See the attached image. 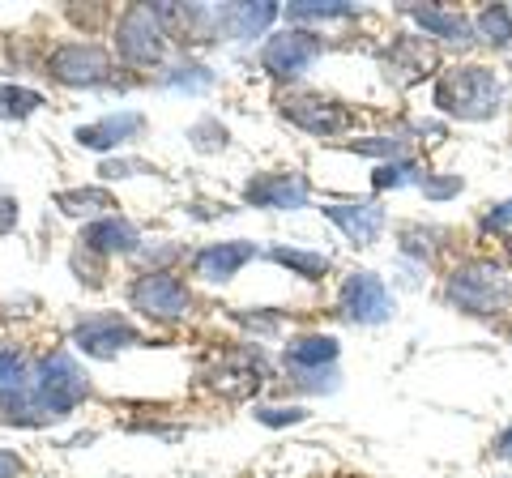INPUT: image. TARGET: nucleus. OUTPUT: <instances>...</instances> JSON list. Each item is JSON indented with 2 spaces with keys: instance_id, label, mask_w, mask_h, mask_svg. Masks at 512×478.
<instances>
[{
  "instance_id": "obj_23",
  "label": "nucleus",
  "mask_w": 512,
  "mask_h": 478,
  "mask_svg": "<svg viewBox=\"0 0 512 478\" xmlns=\"http://www.w3.org/2000/svg\"><path fill=\"white\" fill-rule=\"evenodd\" d=\"M56 210L69 218H99L107 210H116V197H111L107 188H73V193L56 197Z\"/></svg>"
},
{
  "instance_id": "obj_29",
  "label": "nucleus",
  "mask_w": 512,
  "mask_h": 478,
  "mask_svg": "<svg viewBox=\"0 0 512 478\" xmlns=\"http://www.w3.org/2000/svg\"><path fill=\"white\" fill-rule=\"evenodd\" d=\"M346 150L376 154V158H402L406 154V141L402 137H363V141H346Z\"/></svg>"
},
{
  "instance_id": "obj_19",
  "label": "nucleus",
  "mask_w": 512,
  "mask_h": 478,
  "mask_svg": "<svg viewBox=\"0 0 512 478\" xmlns=\"http://www.w3.org/2000/svg\"><path fill=\"white\" fill-rule=\"evenodd\" d=\"M141 244V235L133 222H124V218H99V222H90V227L82 231V248L86 252H137Z\"/></svg>"
},
{
  "instance_id": "obj_5",
  "label": "nucleus",
  "mask_w": 512,
  "mask_h": 478,
  "mask_svg": "<svg viewBox=\"0 0 512 478\" xmlns=\"http://www.w3.org/2000/svg\"><path fill=\"white\" fill-rule=\"evenodd\" d=\"M128 304H133L141 316H150V321H180V316H188V308H192V295L175 274L154 269V274H141L133 286H128Z\"/></svg>"
},
{
  "instance_id": "obj_4",
  "label": "nucleus",
  "mask_w": 512,
  "mask_h": 478,
  "mask_svg": "<svg viewBox=\"0 0 512 478\" xmlns=\"http://www.w3.org/2000/svg\"><path fill=\"white\" fill-rule=\"evenodd\" d=\"M116 52H120V60H128V65H137V69H154L158 60L167 56V30L158 22L154 5H133L120 13Z\"/></svg>"
},
{
  "instance_id": "obj_34",
  "label": "nucleus",
  "mask_w": 512,
  "mask_h": 478,
  "mask_svg": "<svg viewBox=\"0 0 512 478\" xmlns=\"http://www.w3.org/2000/svg\"><path fill=\"white\" fill-rule=\"evenodd\" d=\"M192 141H197V150H218V146H227V129L218 120H201L192 129Z\"/></svg>"
},
{
  "instance_id": "obj_11",
  "label": "nucleus",
  "mask_w": 512,
  "mask_h": 478,
  "mask_svg": "<svg viewBox=\"0 0 512 478\" xmlns=\"http://www.w3.org/2000/svg\"><path fill=\"white\" fill-rule=\"evenodd\" d=\"M440 69V52H436V43H427L419 35H397L389 43V52H384V73H389V82L393 86H419L427 82L431 73Z\"/></svg>"
},
{
  "instance_id": "obj_14",
  "label": "nucleus",
  "mask_w": 512,
  "mask_h": 478,
  "mask_svg": "<svg viewBox=\"0 0 512 478\" xmlns=\"http://www.w3.org/2000/svg\"><path fill=\"white\" fill-rule=\"evenodd\" d=\"M252 257H256V244H248V239L210 244V248H201L197 257H192V274L205 278V282H227V278H235Z\"/></svg>"
},
{
  "instance_id": "obj_3",
  "label": "nucleus",
  "mask_w": 512,
  "mask_h": 478,
  "mask_svg": "<svg viewBox=\"0 0 512 478\" xmlns=\"http://www.w3.org/2000/svg\"><path fill=\"white\" fill-rule=\"evenodd\" d=\"M30 393H35V397H39V406L60 423L73 406H82L86 397H90V380H86L82 368H77V359L69 355V350H52V355L39 363Z\"/></svg>"
},
{
  "instance_id": "obj_38",
  "label": "nucleus",
  "mask_w": 512,
  "mask_h": 478,
  "mask_svg": "<svg viewBox=\"0 0 512 478\" xmlns=\"http://www.w3.org/2000/svg\"><path fill=\"white\" fill-rule=\"evenodd\" d=\"M18 474H26V461L18 453L0 449V478H18Z\"/></svg>"
},
{
  "instance_id": "obj_15",
  "label": "nucleus",
  "mask_w": 512,
  "mask_h": 478,
  "mask_svg": "<svg viewBox=\"0 0 512 478\" xmlns=\"http://www.w3.org/2000/svg\"><path fill=\"white\" fill-rule=\"evenodd\" d=\"M141 129H146V116H141V111H111V116L77 129V146H86V150H116V146H124V141H133Z\"/></svg>"
},
{
  "instance_id": "obj_37",
  "label": "nucleus",
  "mask_w": 512,
  "mask_h": 478,
  "mask_svg": "<svg viewBox=\"0 0 512 478\" xmlns=\"http://www.w3.org/2000/svg\"><path fill=\"white\" fill-rule=\"evenodd\" d=\"M13 227H18V201L0 197V235H9Z\"/></svg>"
},
{
  "instance_id": "obj_35",
  "label": "nucleus",
  "mask_w": 512,
  "mask_h": 478,
  "mask_svg": "<svg viewBox=\"0 0 512 478\" xmlns=\"http://www.w3.org/2000/svg\"><path fill=\"white\" fill-rule=\"evenodd\" d=\"M508 222H512V197H508V201L487 205V214H483V231H504Z\"/></svg>"
},
{
  "instance_id": "obj_40",
  "label": "nucleus",
  "mask_w": 512,
  "mask_h": 478,
  "mask_svg": "<svg viewBox=\"0 0 512 478\" xmlns=\"http://www.w3.org/2000/svg\"><path fill=\"white\" fill-rule=\"evenodd\" d=\"M504 257H508V261H512V235H508V239H504Z\"/></svg>"
},
{
  "instance_id": "obj_24",
  "label": "nucleus",
  "mask_w": 512,
  "mask_h": 478,
  "mask_svg": "<svg viewBox=\"0 0 512 478\" xmlns=\"http://www.w3.org/2000/svg\"><path fill=\"white\" fill-rule=\"evenodd\" d=\"M474 35L487 47H495V52H508L512 47V5H487L474 18Z\"/></svg>"
},
{
  "instance_id": "obj_2",
  "label": "nucleus",
  "mask_w": 512,
  "mask_h": 478,
  "mask_svg": "<svg viewBox=\"0 0 512 478\" xmlns=\"http://www.w3.org/2000/svg\"><path fill=\"white\" fill-rule=\"evenodd\" d=\"M444 299L457 312L491 321V316H504L512 308V282L495 261H461L444 282Z\"/></svg>"
},
{
  "instance_id": "obj_7",
  "label": "nucleus",
  "mask_w": 512,
  "mask_h": 478,
  "mask_svg": "<svg viewBox=\"0 0 512 478\" xmlns=\"http://www.w3.org/2000/svg\"><path fill=\"white\" fill-rule=\"evenodd\" d=\"M338 308L346 321H355V325H384L393 316V295L380 274L355 269V274H346L342 291H338Z\"/></svg>"
},
{
  "instance_id": "obj_25",
  "label": "nucleus",
  "mask_w": 512,
  "mask_h": 478,
  "mask_svg": "<svg viewBox=\"0 0 512 478\" xmlns=\"http://www.w3.org/2000/svg\"><path fill=\"white\" fill-rule=\"evenodd\" d=\"M406 184H423V167L410 163V158H397V163H384L372 175L376 193H389V188H406Z\"/></svg>"
},
{
  "instance_id": "obj_30",
  "label": "nucleus",
  "mask_w": 512,
  "mask_h": 478,
  "mask_svg": "<svg viewBox=\"0 0 512 478\" xmlns=\"http://www.w3.org/2000/svg\"><path fill=\"white\" fill-rule=\"evenodd\" d=\"M436 231H427V227H402V252L406 257H419V261H431L436 257Z\"/></svg>"
},
{
  "instance_id": "obj_36",
  "label": "nucleus",
  "mask_w": 512,
  "mask_h": 478,
  "mask_svg": "<svg viewBox=\"0 0 512 478\" xmlns=\"http://www.w3.org/2000/svg\"><path fill=\"white\" fill-rule=\"evenodd\" d=\"M133 171L154 175V167L150 163H137V158H124V163H103L99 167V175H107V180H120V175H133Z\"/></svg>"
},
{
  "instance_id": "obj_22",
  "label": "nucleus",
  "mask_w": 512,
  "mask_h": 478,
  "mask_svg": "<svg viewBox=\"0 0 512 478\" xmlns=\"http://www.w3.org/2000/svg\"><path fill=\"white\" fill-rule=\"evenodd\" d=\"M269 257H274L278 265H286V269H295L303 282H320L333 269L329 252H312V248H286V244H278V248H269Z\"/></svg>"
},
{
  "instance_id": "obj_26",
  "label": "nucleus",
  "mask_w": 512,
  "mask_h": 478,
  "mask_svg": "<svg viewBox=\"0 0 512 478\" xmlns=\"http://www.w3.org/2000/svg\"><path fill=\"white\" fill-rule=\"evenodd\" d=\"M355 5H346V0H299V5L286 9V18L291 22H333V18H350Z\"/></svg>"
},
{
  "instance_id": "obj_28",
  "label": "nucleus",
  "mask_w": 512,
  "mask_h": 478,
  "mask_svg": "<svg viewBox=\"0 0 512 478\" xmlns=\"http://www.w3.org/2000/svg\"><path fill=\"white\" fill-rule=\"evenodd\" d=\"M163 86L167 90H210L214 86V73L205 65H175L163 73Z\"/></svg>"
},
{
  "instance_id": "obj_39",
  "label": "nucleus",
  "mask_w": 512,
  "mask_h": 478,
  "mask_svg": "<svg viewBox=\"0 0 512 478\" xmlns=\"http://www.w3.org/2000/svg\"><path fill=\"white\" fill-rule=\"evenodd\" d=\"M491 449H495V457H500V461H512V427H504V432L495 436Z\"/></svg>"
},
{
  "instance_id": "obj_27",
  "label": "nucleus",
  "mask_w": 512,
  "mask_h": 478,
  "mask_svg": "<svg viewBox=\"0 0 512 478\" xmlns=\"http://www.w3.org/2000/svg\"><path fill=\"white\" fill-rule=\"evenodd\" d=\"M43 107V94L39 90H26V86H0V116L5 120H26L30 111Z\"/></svg>"
},
{
  "instance_id": "obj_32",
  "label": "nucleus",
  "mask_w": 512,
  "mask_h": 478,
  "mask_svg": "<svg viewBox=\"0 0 512 478\" xmlns=\"http://www.w3.org/2000/svg\"><path fill=\"white\" fill-rule=\"evenodd\" d=\"M423 197L427 201H448L461 193V175H423Z\"/></svg>"
},
{
  "instance_id": "obj_21",
  "label": "nucleus",
  "mask_w": 512,
  "mask_h": 478,
  "mask_svg": "<svg viewBox=\"0 0 512 478\" xmlns=\"http://www.w3.org/2000/svg\"><path fill=\"white\" fill-rule=\"evenodd\" d=\"M0 423H9V427H47L56 419L39 406L35 393L18 385V389H0Z\"/></svg>"
},
{
  "instance_id": "obj_10",
  "label": "nucleus",
  "mask_w": 512,
  "mask_h": 478,
  "mask_svg": "<svg viewBox=\"0 0 512 478\" xmlns=\"http://www.w3.org/2000/svg\"><path fill=\"white\" fill-rule=\"evenodd\" d=\"M312 197V184L308 175L299 171H269V175H252L244 184V201L256 205V210H278V214H291L303 210Z\"/></svg>"
},
{
  "instance_id": "obj_17",
  "label": "nucleus",
  "mask_w": 512,
  "mask_h": 478,
  "mask_svg": "<svg viewBox=\"0 0 512 478\" xmlns=\"http://www.w3.org/2000/svg\"><path fill=\"white\" fill-rule=\"evenodd\" d=\"M410 18L419 22L431 39H440L448 47H466L474 43V22L466 18V13H453V9H419V5H410Z\"/></svg>"
},
{
  "instance_id": "obj_8",
  "label": "nucleus",
  "mask_w": 512,
  "mask_h": 478,
  "mask_svg": "<svg viewBox=\"0 0 512 478\" xmlns=\"http://www.w3.org/2000/svg\"><path fill=\"white\" fill-rule=\"evenodd\" d=\"M282 116L312 137H342L355 124V111L338 99H325V94H286Z\"/></svg>"
},
{
  "instance_id": "obj_16",
  "label": "nucleus",
  "mask_w": 512,
  "mask_h": 478,
  "mask_svg": "<svg viewBox=\"0 0 512 478\" xmlns=\"http://www.w3.org/2000/svg\"><path fill=\"white\" fill-rule=\"evenodd\" d=\"M325 218L359 248L376 244L380 231H384V210L380 205H325Z\"/></svg>"
},
{
  "instance_id": "obj_13",
  "label": "nucleus",
  "mask_w": 512,
  "mask_h": 478,
  "mask_svg": "<svg viewBox=\"0 0 512 478\" xmlns=\"http://www.w3.org/2000/svg\"><path fill=\"white\" fill-rule=\"evenodd\" d=\"M265 372H269V368H265V355H261V350H231V355L218 359L210 385H214L218 393H227V397H248L252 389H261Z\"/></svg>"
},
{
  "instance_id": "obj_31",
  "label": "nucleus",
  "mask_w": 512,
  "mask_h": 478,
  "mask_svg": "<svg viewBox=\"0 0 512 478\" xmlns=\"http://www.w3.org/2000/svg\"><path fill=\"white\" fill-rule=\"evenodd\" d=\"M303 419H308L303 406H256V423H265V427H291Z\"/></svg>"
},
{
  "instance_id": "obj_20",
  "label": "nucleus",
  "mask_w": 512,
  "mask_h": 478,
  "mask_svg": "<svg viewBox=\"0 0 512 478\" xmlns=\"http://www.w3.org/2000/svg\"><path fill=\"white\" fill-rule=\"evenodd\" d=\"M274 18H278V5H269V0H261V5H227L222 9V35L227 39H256Z\"/></svg>"
},
{
  "instance_id": "obj_18",
  "label": "nucleus",
  "mask_w": 512,
  "mask_h": 478,
  "mask_svg": "<svg viewBox=\"0 0 512 478\" xmlns=\"http://www.w3.org/2000/svg\"><path fill=\"white\" fill-rule=\"evenodd\" d=\"M338 338H329V333H303V338H291L286 346V363H291V372H325L333 368V359H338Z\"/></svg>"
},
{
  "instance_id": "obj_33",
  "label": "nucleus",
  "mask_w": 512,
  "mask_h": 478,
  "mask_svg": "<svg viewBox=\"0 0 512 478\" xmlns=\"http://www.w3.org/2000/svg\"><path fill=\"white\" fill-rule=\"evenodd\" d=\"M22 376H26L22 350H0V389H18Z\"/></svg>"
},
{
  "instance_id": "obj_6",
  "label": "nucleus",
  "mask_w": 512,
  "mask_h": 478,
  "mask_svg": "<svg viewBox=\"0 0 512 478\" xmlns=\"http://www.w3.org/2000/svg\"><path fill=\"white\" fill-rule=\"evenodd\" d=\"M320 52H325V39L312 35V30H278L261 47V69L278 82H291V77L316 65Z\"/></svg>"
},
{
  "instance_id": "obj_1",
  "label": "nucleus",
  "mask_w": 512,
  "mask_h": 478,
  "mask_svg": "<svg viewBox=\"0 0 512 478\" xmlns=\"http://www.w3.org/2000/svg\"><path fill=\"white\" fill-rule=\"evenodd\" d=\"M431 103H436L444 116L453 120H495L504 107V86L495 69L487 65H453L436 77V90H431Z\"/></svg>"
},
{
  "instance_id": "obj_12",
  "label": "nucleus",
  "mask_w": 512,
  "mask_h": 478,
  "mask_svg": "<svg viewBox=\"0 0 512 478\" xmlns=\"http://www.w3.org/2000/svg\"><path fill=\"white\" fill-rule=\"evenodd\" d=\"M73 346L82 355H94V359H111L120 355L128 346H141V333L124 321L116 312H99V316H86L82 325L73 329Z\"/></svg>"
},
{
  "instance_id": "obj_9",
  "label": "nucleus",
  "mask_w": 512,
  "mask_h": 478,
  "mask_svg": "<svg viewBox=\"0 0 512 478\" xmlns=\"http://www.w3.org/2000/svg\"><path fill=\"white\" fill-rule=\"evenodd\" d=\"M47 73L60 86H103L111 73V56L99 43H60L47 60Z\"/></svg>"
}]
</instances>
